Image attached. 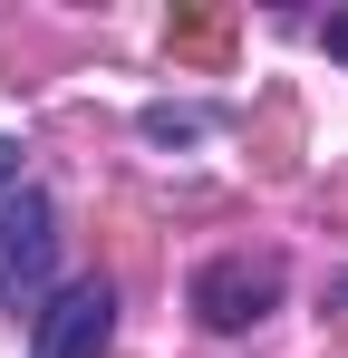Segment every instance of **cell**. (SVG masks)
<instances>
[{"mask_svg": "<svg viewBox=\"0 0 348 358\" xmlns=\"http://www.w3.org/2000/svg\"><path fill=\"white\" fill-rule=\"evenodd\" d=\"M49 271H58V213L39 184L0 194V310H49Z\"/></svg>", "mask_w": 348, "mask_h": 358, "instance_id": "6da1fadb", "label": "cell"}, {"mask_svg": "<svg viewBox=\"0 0 348 358\" xmlns=\"http://www.w3.org/2000/svg\"><path fill=\"white\" fill-rule=\"evenodd\" d=\"M290 291V262L281 252H213L203 271H194V320L203 329H252V320H271Z\"/></svg>", "mask_w": 348, "mask_h": 358, "instance_id": "7a4b0ae2", "label": "cell"}, {"mask_svg": "<svg viewBox=\"0 0 348 358\" xmlns=\"http://www.w3.org/2000/svg\"><path fill=\"white\" fill-rule=\"evenodd\" d=\"M107 339H116V291L107 281H68L29 320V358H107Z\"/></svg>", "mask_w": 348, "mask_h": 358, "instance_id": "3957f363", "label": "cell"}, {"mask_svg": "<svg viewBox=\"0 0 348 358\" xmlns=\"http://www.w3.org/2000/svg\"><path fill=\"white\" fill-rule=\"evenodd\" d=\"M203 107H145V136H155V145H184V136H203Z\"/></svg>", "mask_w": 348, "mask_h": 358, "instance_id": "277c9868", "label": "cell"}, {"mask_svg": "<svg viewBox=\"0 0 348 358\" xmlns=\"http://www.w3.org/2000/svg\"><path fill=\"white\" fill-rule=\"evenodd\" d=\"M20 184H29V165H20V145L0 136V194H20Z\"/></svg>", "mask_w": 348, "mask_h": 358, "instance_id": "5b68a950", "label": "cell"}, {"mask_svg": "<svg viewBox=\"0 0 348 358\" xmlns=\"http://www.w3.org/2000/svg\"><path fill=\"white\" fill-rule=\"evenodd\" d=\"M329 59H348V10H339V20H329Z\"/></svg>", "mask_w": 348, "mask_h": 358, "instance_id": "8992f818", "label": "cell"}]
</instances>
